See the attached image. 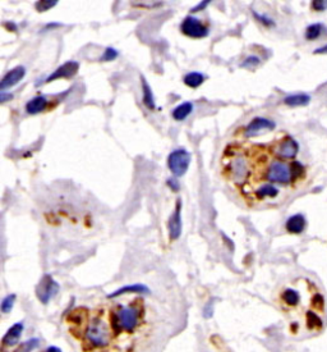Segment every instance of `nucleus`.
<instances>
[{"mask_svg": "<svg viewBox=\"0 0 327 352\" xmlns=\"http://www.w3.org/2000/svg\"><path fill=\"white\" fill-rule=\"evenodd\" d=\"M191 153L185 150L184 147L175 149L168 157V166L169 170L172 172L174 177H183L187 173L188 168L191 165Z\"/></svg>", "mask_w": 327, "mask_h": 352, "instance_id": "obj_1", "label": "nucleus"}, {"mask_svg": "<svg viewBox=\"0 0 327 352\" xmlns=\"http://www.w3.org/2000/svg\"><path fill=\"white\" fill-rule=\"evenodd\" d=\"M229 177L234 181L235 183L241 185L248 179L251 174V166L248 164V160L244 155L238 154L232 158L230 163L228 164Z\"/></svg>", "mask_w": 327, "mask_h": 352, "instance_id": "obj_2", "label": "nucleus"}, {"mask_svg": "<svg viewBox=\"0 0 327 352\" xmlns=\"http://www.w3.org/2000/svg\"><path fill=\"white\" fill-rule=\"evenodd\" d=\"M266 179L271 183H280V185H288L293 181L292 169L290 165L281 161V160H273L268 165L266 172Z\"/></svg>", "mask_w": 327, "mask_h": 352, "instance_id": "obj_3", "label": "nucleus"}, {"mask_svg": "<svg viewBox=\"0 0 327 352\" xmlns=\"http://www.w3.org/2000/svg\"><path fill=\"white\" fill-rule=\"evenodd\" d=\"M180 32L187 37L204 38L208 36L210 30L197 17L187 16L180 23Z\"/></svg>", "mask_w": 327, "mask_h": 352, "instance_id": "obj_4", "label": "nucleus"}, {"mask_svg": "<svg viewBox=\"0 0 327 352\" xmlns=\"http://www.w3.org/2000/svg\"><path fill=\"white\" fill-rule=\"evenodd\" d=\"M87 339L97 347H104L110 341V333H109L108 326L105 323H102L101 320H93L92 324L87 329Z\"/></svg>", "mask_w": 327, "mask_h": 352, "instance_id": "obj_5", "label": "nucleus"}, {"mask_svg": "<svg viewBox=\"0 0 327 352\" xmlns=\"http://www.w3.org/2000/svg\"><path fill=\"white\" fill-rule=\"evenodd\" d=\"M58 291H59V285L49 274L44 275L36 287V294L42 304H48L49 301L58 293Z\"/></svg>", "mask_w": 327, "mask_h": 352, "instance_id": "obj_6", "label": "nucleus"}, {"mask_svg": "<svg viewBox=\"0 0 327 352\" xmlns=\"http://www.w3.org/2000/svg\"><path fill=\"white\" fill-rule=\"evenodd\" d=\"M138 321V311L134 307H121L115 314V323L120 329L133 330Z\"/></svg>", "mask_w": 327, "mask_h": 352, "instance_id": "obj_7", "label": "nucleus"}, {"mask_svg": "<svg viewBox=\"0 0 327 352\" xmlns=\"http://www.w3.org/2000/svg\"><path fill=\"white\" fill-rule=\"evenodd\" d=\"M275 127H276V123L272 119L265 118V117H254L245 126L244 136L245 137H253V136H257V134L265 131H272Z\"/></svg>", "mask_w": 327, "mask_h": 352, "instance_id": "obj_8", "label": "nucleus"}, {"mask_svg": "<svg viewBox=\"0 0 327 352\" xmlns=\"http://www.w3.org/2000/svg\"><path fill=\"white\" fill-rule=\"evenodd\" d=\"M299 153V144L292 136H286L283 141H280L279 145L275 147V154L279 159L292 160L296 159Z\"/></svg>", "mask_w": 327, "mask_h": 352, "instance_id": "obj_9", "label": "nucleus"}, {"mask_svg": "<svg viewBox=\"0 0 327 352\" xmlns=\"http://www.w3.org/2000/svg\"><path fill=\"white\" fill-rule=\"evenodd\" d=\"M78 70H80V63L78 62L68 61L65 63L60 64L50 76L46 77L44 82L49 83L53 82V81L60 80V78H70V77L76 76L78 73Z\"/></svg>", "mask_w": 327, "mask_h": 352, "instance_id": "obj_10", "label": "nucleus"}, {"mask_svg": "<svg viewBox=\"0 0 327 352\" xmlns=\"http://www.w3.org/2000/svg\"><path fill=\"white\" fill-rule=\"evenodd\" d=\"M169 237L170 241L178 240L181 236V230H183V223H181V200L178 198L177 204H175L174 211H173L172 217L169 219Z\"/></svg>", "mask_w": 327, "mask_h": 352, "instance_id": "obj_11", "label": "nucleus"}, {"mask_svg": "<svg viewBox=\"0 0 327 352\" xmlns=\"http://www.w3.org/2000/svg\"><path fill=\"white\" fill-rule=\"evenodd\" d=\"M25 76L26 68L23 67V65H17V67H14L13 69L8 70V72L4 74L3 78H1V81H0V90H1V91H5L6 89H10V87H13L18 82H21V81L25 78Z\"/></svg>", "mask_w": 327, "mask_h": 352, "instance_id": "obj_12", "label": "nucleus"}, {"mask_svg": "<svg viewBox=\"0 0 327 352\" xmlns=\"http://www.w3.org/2000/svg\"><path fill=\"white\" fill-rule=\"evenodd\" d=\"M48 97L45 95H37L27 101V104H26V112H27L29 115H37L44 112L45 109L48 108Z\"/></svg>", "mask_w": 327, "mask_h": 352, "instance_id": "obj_13", "label": "nucleus"}, {"mask_svg": "<svg viewBox=\"0 0 327 352\" xmlns=\"http://www.w3.org/2000/svg\"><path fill=\"white\" fill-rule=\"evenodd\" d=\"M305 225H307L305 217L303 214H300V213L288 218V221H286L285 223L286 230H288L289 233H293V234L302 233L303 230L305 229Z\"/></svg>", "mask_w": 327, "mask_h": 352, "instance_id": "obj_14", "label": "nucleus"}, {"mask_svg": "<svg viewBox=\"0 0 327 352\" xmlns=\"http://www.w3.org/2000/svg\"><path fill=\"white\" fill-rule=\"evenodd\" d=\"M311 102V95L305 93L292 94L284 97V104L290 108H297V106H307Z\"/></svg>", "mask_w": 327, "mask_h": 352, "instance_id": "obj_15", "label": "nucleus"}, {"mask_svg": "<svg viewBox=\"0 0 327 352\" xmlns=\"http://www.w3.org/2000/svg\"><path fill=\"white\" fill-rule=\"evenodd\" d=\"M23 333V324L22 323H17L14 325H12L9 328V330L6 332V334L3 338V345L8 346V347H12V346L17 345L22 336Z\"/></svg>", "mask_w": 327, "mask_h": 352, "instance_id": "obj_16", "label": "nucleus"}, {"mask_svg": "<svg viewBox=\"0 0 327 352\" xmlns=\"http://www.w3.org/2000/svg\"><path fill=\"white\" fill-rule=\"evenodd\" d=\"M141 83H142V101L149 110H153L156 108L155 96H153L151 86L149 85L147 80L143 76H141Z\"/></svg>", "mask_w": 327, "mask_h": 352, "instance_id": "obj_17", "label": "nucleus"}, {"mask_svg": "<svg viewBox=\"0 0 327 352\" xmlns=\"http://www.w3.org/2000/svg\"><path fill=\"white\" fill-rule=\"evenodd\" d=\"M193 109H194V106L191 101L180 102L179 105H177L174 109H173L172 117L175 119V121H178V122L184 121V119H187L188 117L192 114Z\"/></svg>", "mask_w": 327, "mask_h": 352, "instance_id": "obj_18", "label": "nucleus"}, {"mask_svg": "<svg viewBox=\"0 0 327 352\" xmlns=\"http://www.w3.org/2000/svg\"><path fill=\"white\" fill-rule=\"evenodd\" d=\"M205 81H206V74L201 72H189L183 77V82L189 89H198L204 85Z\"/></svg>", "mask_w": 327, "mask_h": 352, "instance_id": "obj_19", "label": "nucleus"}, {"mask_svg": "<svg viewBox=\"0 0 327 352\" xmlns=\"http://www.w3.org/2000/svg\"><path fill=\"white\" fill-rule=\"evenodd\" d=\"M123 293H149V289L147 286L145 285H129V286H124V287L119 288L115 292L109 294V298L111 297H117V296H120Z\"/></svg>", "mask_w": 327, "mask_h": 352, "instance_id": "obj_20", "label": "nucleus"}, {"mask_svg": "<svg viewBox=\"0 0 327 352\" xmlns=\"http://www.w3.org/2000/svg\"><path fill=\"white\" fill-rule=\"evenodd\" d=\"M254 195L257 196L258 198H266V197H276L279 195V189L275 187L272 183H265V185L260 186L256 191H254Z\"/></svg>", "mask_w": 327, "mask_h": 352, "instance_id": "obj_21", "label": "nucleus"}, {"mask_svg": "<svg viewBox=\"0 0 327 352\" xmlns=\"http://www.w3.org/2000/svg\"><path fill=\"white\" fill-rule=\"evenodd\" d=\"M325 31V25L321 22H316L309 25L307 29H305V38L308 41H313V40H317L320 36L322 35V32Z\"/></svg>", "mask_w": 327, "mask_h": 352, "instance_id": "obj_22", "label": "nucleus"}, {"mask_svg": "<svg viewBox=\"0 0 327 352\" xmlns=\"http://www.w3.org/2000/svg\"><path fill=\"white\" fill-rule=\"evenodd\" d=\"M283 300L285 301L286 304L289 306H297L300 301V294L297 289L293 288H286L285 291L283 292Z\"/></svg>", "mask_w": 327, "mask_h": 352, "instance_id": "obj_23", "label": "nucleus"}, {"mask_svg": "<svg viewBox=\"0 0 327 352\" xmlns=\"http://www.w3.org/2000/svg\"><path fill=\"white\" fill-rule=\"evenodd\" d=\"M55 5H58V0H41L36 3L35 8L38 13H44L53 9Z\"/></svg>", "mask_w": 327, "mask_h": 352, "instance_id": "obj_24", "label": "nucleus"}, {"mask_svg": "<svg viewBox=\"0 0 327 352\" xmlns=\"http://www.w3.org/2000/svg\"><path fill=\"white\" fill-rule=\"evenodd\" d=\"M252 13H253L254 18L257 19L258 22L262 26H265V27H273V26L276 25L275 21L270 16H267V14H261V13L256 12V10H252Z\"/></svg>", "mask_w": 327, "mask_h": 352, "instance_id": "obj_25", "label": "nucleus"}, {"mask_svg": "<svg viewBox=\"0 0 327 352\" xmlns=\"http://www.w3.org/2000/svg\"><path fill=\"white\" fill-rule=\"evenodd\" d=\"M290 169H292L293 181L300 178L303 173H304V166H303V164L300 163V161H297V160H294V161L290 164Z\"/></svg>", "mask_w": 327, "mask_h": 352, "instance_id": "obj_26", "label": "nucleus"}, {"mask_svg": "<svg viewBox=\"0 0 327 352\" xmlns=\"http://www.w3.org/2000/svg\"><path fill=\"white\" fill-rule=\"evenodd\" d=\"M37 346H38V339L32 338V339H29V341H26L25 343H22V345L19 346L18 349H17L14 352H31L32 350L35 349V347H37Z\"/></svg>", "mask_w": 327, "mask_h": 352, "instance_id": "obj_27", "label": "nucleus"}, {"mask_svg": "<svg viewBox=\"0 0 327 352\" xmlns=\"http://www.w3.org/2000/svg\"><path fill=\"white\" fill-rule=\"evenodd\" d=\"M14 302H16V294H8L3 300V302H1V311H3L4 314L9 313L13 309V306H14Z\"/></svg>", "mask_w": 327, "mask_h": 352, "instance_id": "obj_28", "label": "nucleus"}, {"mask_svg": "<svg viewBox=\"0 0 327 352\" xmlns=\"http://www.w3.org/2000/svg\"><path fill=\"white\" fill-rule=\"evenodd\" d=\"M118 57H119V51L115 48H113V46H108L105 51H104V54L101 55V62L115 61Z\"/></svg>", "mask_w": 327, "mask_h": 352, "instance_id": "obj_29", "label": "nucleus"}, {"mask_svg": "<svg viewBox=\"0 0 327 352\" xmlns=\"http://www.w3.org/2000/svg\"><path fill=\"white\" fill-rule=\"evenodd\" d=\"M260 63H261V59L257 57V55H248L244 61L241 62L240 67L241 68L257 67V65H260Z\"/></svg>", "mask_w": 327, "mask_h": 352, "instance_id": "obj_30", "label": "nucleus"}, {"mask_svg": "<svg viewBox=\"0 0 327 352\" xmlns=\"http://www.w3.org/2000/svg\"><path fill=\"white\" fill-rule=\"evenodd\" d=\"M308 325L309 328H316V326L320 328V326L322 325L321 319H320L315 313H312V311L308 313Z\"/></svg>", "mask_w": 327, "mask_h": 352, "instance_id": "obj_31", "label": "nucleus"}, {"mask_svg": "<svg viewBox=\"0 0 327 352\" xmlns=\"http://www.w3.org/2000/svg\"><path fill=\"white\" fill-rule=\"evenodd\" d=\"M311 5L316 12H325L327 9V0H313Z\"/></svg>", "mask_w": 327, "mask_h": 352, "instance_id": "obj_32", "label": "nucleus"}, {"mask_svg": "<svg viewBox=\"0 0 327 352\" xmlns=\"http://www.w3.org/2000/svg\"><path fill=\"white\" fill-rule=\"evenodd\" d=\"M312 305L317 310H322L324 309V296L320 293L315 294V297L312 298Z\"/></svg>", "mask_w": 327, "mask_h": 352, "instance_id": "obj_33", "label": "nucleus"}, {"mask_svg": "<svg viewBox=\"0 0 327 352\" xmlns=\"http://www.w3.org/2000/svg\"><path fill=\"white\" fill-rule=\"evenodd\" d=\"M166 185L170 187V190H172V191L178 192L179 190H180V183H179V181L177 177H172V178H169L168 181H166Z\"/></svg>", "mask_w": 327, "mask_h": 352, "instance_id": "obj_34", "label": "nucleus"}, {"mask_svg": "<svg viewBox=\"0 0 327 352\" xmlns=\"http://www.w3.org/2000/svg\"><path fill=\"white\" fill-rule=\"evenodd\" d=\"M210 3H211L210 0H205V1H201V3L198 4V5H196V6H193V8H192L191 12H192V13L201 12V10H204L205 8H206V6L208 5V4H210Z\"/></svg>", "mask_w": 327, "mask_h": 352, "instance_id": "obj_35", "label": "nucleus"}, {"mask_svg": "<svg viewBox=\"0 0 327 352\" xmlns=\"http://www.w3.org/2000/svg\"><path fill=\"white\" fill-rule=\"evenodd\" d=\"M12 99H13V94L5 93V91H1V93H0V102H1V104H4L5 101Z\"/></svg>", "mask_w": 327, "mask_h": 352, "instance_id": "obj_36", "label": "nucleus"}, {"mask_svg": "<svg viewBox=\"0 0 327 352\" xmlns=\"http://www.w3.org/2000/svg\"><path fill=\"white\" fill-rule=\"evenodd\" d=\"M60 26H63V25H61V23H58V22H54V23H48V25L45 26L44 29H42V32L48 31V30H54V29H58V27H60Z\"/></svg>", "mask_w": 327, "mask_h": 352, "instance_id": "obj_37", "label": "nucleus"}, {"mask_svg": "<svg viewBox=\"0 0 327 352\" xmlns=\"http://www.w3.org/2000/svg\"><path fill=\"white\" fill-rule=\"evenodd\" d=\"M4 26H5V29L8 30V31L17 32V30H18V27H17V25L14 22H4Z\"/></svg>", "mask_w": 327, "mask_h": 352, "instance_id": "obj_38", "label": "nucleus"}, {"mask_svg": "<svg viewBox=\"0 0 327 352\" xmlns=\"http://www.w3.org/2000/svg\"><path fill=\"white\" fill-rule=\"evenodd\" d=\"M313 54H317V55L327 54V44L324 45V46H320V48L316 49V50L313 51Z\"/></svg>", "mask_w": 327, "mask_h": 352, "instance_id": "obj_39", "label": "nucleus"}, {"mask_svg": "<svg viewBox=\"0 0 327 352\" xmlns=\"http://www.w3.org/2000/svg\"><path fill=\"white\" fill-rule=\"evenodd\" d=\"M46 352H61V350L57 347V346H50V347H48Z\"/></svg>", "mask_w": 327, "mask_h": 352, "instance_id": "obj_40", "label": "nucleus"}]
</instances>
